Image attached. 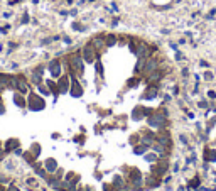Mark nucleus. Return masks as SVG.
I'll return each mask as SVG.
<instances>
[{
  "instance_id": "nucleus-12",
  "label": "nucleus",
  "mask_w": 216,
  "mask_h": 191,
  "mask_svg": "<svg viewBox=\"0 0 216 191\" xmlns=\"http://www.w3.org/2000/svg\"><path fill=\"white\" fill-rule=\"evenodd\" d=\"M204 78H206V80H213V76H211V73H206V74H204Z\"/></svg>"
},
{
  "instance_id": "nucleus-9",
  "label": "nucleus",
  "mask_w": 216,
  "mask_h": 191,
  "mask_svg": "<svg viewBox=\"0 0 216 191\" xmlns=\"http://www.w3.org/2000/svg\"><path fill=\"white\" fill-rule=\"evenodd\" d=\"M106 44H108V46L115 44V37H113V36H108V37H106Z\"/></svg>"
},
{
  "instance_id": "nucleus-10",
  "label": "nucleus",
  "mask_w": 216,
  "mask_h": 191,
  "mask_svg": "<svg viewBox=\"0 0 216 191\" xmlns=\"http://www.w3.org/2000/svg\"><path fill=\"white\" fill-rule=\"evenodd\" d=\"M32 152H35V156L39 154V147H37V144H34V147H32Z\"/></svg>"
},
{
  "instance_id": "nucleus-5",
  "label": "nucleus",
  "mask_w": 216,
  "mask_h": 191,
  "mask_svg": "<svg viewBox=\"0 0 216 191\" xmlns=\"http://www.w3.org/2000/svg\"><path fill=\"white\" fill-rule=\"evenodd\" d=\"M71 64H73V68H76L78 71H81L83 73V61L80 56H73L71 57Z\"/></svg>"
},
{
  "instance_id": "nucleus-3",
  "label": "nucleus",
  "mask_w": 216,
  "mask_h": 191,
  "mask_svg": "<svg viewBox=\"0 0 216 191\" xmlns=\"http://www.w3.org/2000/svg\"><path fill=\"white\" fill-rule=\"evenodd\" d=\"M14 103H15L19 108H24V107L27 105V102H26V98H24L22 93H15V95H14Z\"/></svg>"
},
{
  "instance_id": "nucleus-11",
  "label": "nucleus",
  "mask_w": 216,
  "mask_h": 191,
  "mask_svg": "<svg viewBox=\"0 0 216 191\" xmlns=\"http://www.w3.org/2000/svg\"><path fill=\"white\" fill-rule=\"evenodd\" d=\"M2 113H5V108H3V103H2V100H0V115Z\"/></svg>"
},
{
  "instance_id": "nucleus-7",
  "label": "nucleus",
  "mask_w": 216,
  "mask_h": 191,
  "mask_svg": "<svg viewBox=\"0 0 216 191\" xmlns=\"http://www.w3.org/2000/svg\"><path fill=\"white\" fill-rule=\"evenodd\" d=\"M91 46H93V44H88V46L85 48V59H86V61H89V63L93 61V51H91Z\"/></svg>"
},
{
  "instance_id": "nucleus-2",
  "label": "nucleus",
  "mask_w": 216,
  "mask_h": 191,
  "mask_svg": "<svg viewBox=\"0 0 216 191\" xmlns=\"http://www.w3.org/2000/svg\"><path fill=\"white\" fill-rule=\"evenodd\" d=\"M49 71H51L52 76H59V74H61V64H59V61H51V63H49Z\"/></svg>"
},
{
  "instance_id": "nucleus-1",
  "label": "nucleus",
  "mask_w": 216,
  "mask_h": 191,
  "mask_svg": "<svg viewBox=\"0 0 216 191\" xmlns=\"http://www.w3.org/2000/svg\"><path fill=\"white\" fill-rule=\"evenodd\" d=\"M27 105H29V110L37 112V110H42V108H44L46 103H44V100H42L39 95H35V93H31V95H29V100H27Z\"/></svg>"
},
{
  "instance_id": "nucleus-13",
  "label": "nucleus",
  "mask_w": 216,
  "mask_h": 191,
  "mask_svg": "<svg viewBox=\"0 0 216 191\" xmlns=\"http://www.w3.org/2000/svg\"><path fill=\"white\" fill-rule=\"evenodd\" d=\"M9 191H19V189H17V188H10Z\"/></svg>"
},
{
  "instance_id": "nucleus-4",
  "label": "nucleus",
  "mask_w": 216,
  "mask_h": 191,
  "mask_svg": "<svg viewBox=\"0 0 216 191\" xmlns=\"http://www.w3.org/2000/svg\"><path fill=\"white\" fill-rule=\"evenodd\" d=\"M68 86H69V83H68V78H61L59 83H57V91L59 93H66L68 91Z\"/></svg>"
},
{
  "instance_id": "nucleus-6",
  "label": "nucleus",
  "mask_w": 216,
  "mask_h": 191,
  "mask_svg": "<svg viewBox=\"0 0 216 191\" xmlns=\"http://www.w3.org/2000/svg\"><path fill=\"white\" fill-rule=\"evenodd\" d=\"M81 93H83V90L80 88V85L76 83V80L73 81V88H71V95L73 96H81Z\"/></svg>"
},
{
  "instance_id": "nucleus-8",
  "label": "nucleus",
  "mask_w": 216,
  "mask_h": 191,
  "mask_svg": "<svg viewBox=\"0 0 216 191\" xmlns=\"http://www.w3.org/2000/svg\"><path fill=\"white\" fill-rule=\"evenodd\" d=\"M17 144H19V140L10 139V140H7V142H5V146H7V149H15V147H17Z\"/></svg>"
}]
</instances>
